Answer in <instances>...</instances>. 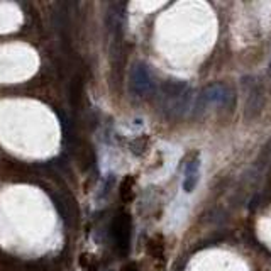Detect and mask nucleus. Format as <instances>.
I'll use <instances>...</instances> for the list:
<instances>
[{
	"label": "nucleus",
	"instance_id": "f257e3e1",
	"mask_svg": "<svg viewBox=\"0 0 271 271\" xmlns=\"http://www.w3.org/2000/svg\"><path fill=\"white\" fill-rule=\"evenodd\" d=\"M112 237L120 254H126L131 239V219L126 212H119L112 224Z\"/></svg>",
	"mask_w": 271,
	"mask_h": 271
},
{
	"label": "nucleus",
	"instance_id": "f03ea898",
	"mask_svg": "<svg viewBox=\"0 0 271 271\" xmlns=\"http://www.w3.org/2000/svg\"><path fill=\"white\" fill-rule=\"evenodd\" d=\"M131 88L136 95H146L153 88V78L148 66L142 63H136L131 71Z\"/></svg>",
	"mask_w": 271,
	"mask_h": 271
},
{
	"label": "nucleus",
	"instance_id": "7ed1b4c3",
	"mask_svg": "<svg viewBox=\"0 0 271 271\" xmlns=\"http://www.w3.org/2000/svg\"><path fill=\"white\" fill-rule=\"evenodd\" d=\"M203 102L207 103H220V105H229L232 102V94L231 90L222 83H215V85H210L209 88L205 90L203 94Z\"/></svg>",
	"mask_w": 271,
	"mask_h": 271
},
{
	"label": "nucleus",
	"instance_id": "20e7f679",
	"mask_svg": "<svg viewBox=\"0 0 271 271\" xmlns=\"http://www.w3.org/2000/svg\"><path fill=\"white\" fill-rule=\"evenodd\" d=\"M198 180H200V159L195 158L188 161L187 168H185V180H183V190L187 194H192L197 187Z\"/></svg>",
	"mask_w": 271,
	"mask_h": 271
},
{
	"label": "nucleus",
	"instance_id": "39448f33",
	"mask_svg": "<svg viewBox=\"0 0 271 271\" xmlns=\"http://www.w3.org/2000/svg\"><path fill=\"white\" fill-rule=\"evenodd\" d=\"M185 92H188V85L185 83V81L170 80V81H166V83L163 85V94H165V97L171 98V100H176V98H180L181 95L185 94Z\"/></svg>",
	"mask_w": 271,
	"mask_h": 271
},
{
	"label": "nucleus",
	"instance_id": "423d86ee",
	"mask_svg": "<svg viewBox=\"0 0 271 271\" xmlns=\"http://www.w3.org/2000/svg\"><path fill=\"white\" fill-rule=\"evenodd\" d=\"M261 110V94H259L258 88H254V90L251 92V95H249V102H248V117L251 119V117H254L256 114Z\"/></svg>",
	"mask_w": 271,
	"mask_h": 271
},
{
	"label": "nucleus",
	"instance_id": "0eeeda50",
	"mask_svg": "<svg viewBox=\"0 0 271 271\" xmlns=\"http://www.w3.org/2000/svg\"><path fill=\"white\" fill-rule=\"evenodd\" d=\"M80 265L85 271H97L98 270V261L95 256L92 254H83L80 258Z\"/></svg>",
	"mask_w": 271,
	"mask_h": 271
},
{
	"label": "nucleus",
	"instance_id": "6e6552de",
	"mask_svg": "<svg viewBox=\"0 0 271 271\" xmlns=\"http://www.w3.org/2000/svg\"><path fill=\"white\" fill-rule=\"evenodd\" d=\"M133 185H134L133 178H127V180H124L122 187H120V197H122V200L129 202L131 198H133Z\"/></svg>",
	"mask_w": 271,
	"mask_h": 271
},
{
	"label": "nucleus",
	"instance_id": "1a4fd4ad",
	"mask_svg": "<svg viewBox=\"0 0 271 271\" xmlns=\"http://www.w3.org/2000/svg\"><path fill=\"white\" fill-rule=\"evenodd\" d=\"M124 271H137V268H136V265L134 263H129V265L124 268Z\"/></svg>",
	"mask_w": 271,
	"mask_h": 271
}]
</instances>
